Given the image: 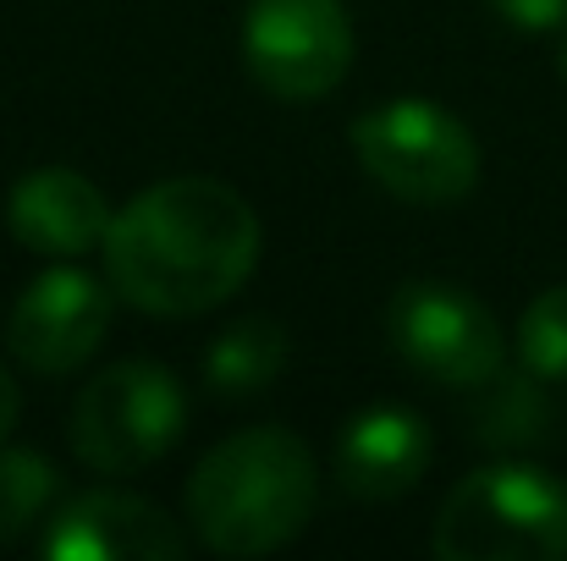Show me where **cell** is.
Returning <instances> with one entry per match:
<instances>
[{
	"label": "cell",
	"instance_id": "obj_1",
	"mask_svg": "<svg viewBox=\"0 0 567 561\" xmlns=\"http://www.w3.org/2000/svg\"><path fill=\"white\" fill-rule=\"evenodd\" d=\"M105 281L122 303L155 320L220 309L259 264V215L215 177L144 187L105 226Z\"/></svg>",
	"mask_w": 567,
	"mask_h": 561
},
{
	"label": "cell",
	"instance_id": "obj_2",
	"mask_svg": "<svg viewBox=\"0 0 567 561\" xmlns=\"http://www.w3.org/2000/svg\"><path fill=\"white\" fill-rule=\"evenodd\" d=\"M315 501V451L281 424L226 435L188 479V523L215 557H270L292 546L309 529Z\"/></svg>",
	"mask_w": 567,
	"mask_h": 561
},
{
	"label": "cell",
	"instance_id": "obj_3",
	"mask_svg": "<svg viewBox=\"0 0 567 561\" xmlns=\"http://www.w3.org/2000/svg\"><path fill=\"white\" fill-rule=\"evenodd\" d=\"M441 561H557L567 557V485L529 463H496L452 485L435 512Z\"/></svg>",
	"mask_w": 567,
	"mask_h": 561
},
{
	"label": "cell",
	"instance_id": "obj_4",
	"mask_svg": "<svg viewBox=\"0 0 567 561\" xmlns=\"http://www.w3.org/2000/svg\"><path fill=\"white\" fill-rule=\"evenodd\" d=\"M353 155L402 204H457L480 183L474 133L435 100H391L359 116Z\"/></svg>",
	"mask_w": 567,
	"mask_h": 561
},
{
	"label": "cell",
	"instance_id": "obj_5",
	"mask_svg": "<svg viewBox=\"0 0 567 561\" xmlns=\"http://www.w3.org/2000/svg\"><path fill=\"white\" fill-rule=\"evenodd\" d=\"M188 424V396L177 374L127 359L100 370L72 402V451L94 474H138L161 463Z\"/></svg>",
	"mask_w": 567,
	"mask_h": 561
},
{
	"label": "cell",
	"instance_id": "obj_6",
	"mask_svg": "<svg viewBox=\"0 0 567 561\" xmlns=\"http://www.w3.org/2000/svg\"><path fill=\"white\" fill-rule=\"evenodd\" d=\"M243 61L276 100H326L353 66V17L342 0H248Z\"/></svg>",
	"mask_w": 567,
	"mask_h": 561
},
{
	"label": "cell",
	"instance_id": "obj_7",
	"mask_svg": "<svg viewBox=\"0 0 567 561\" xmlns=\"http://www.w3.org/2000/svg\"><path fill=\"white\" fill-rule=\"evenodd\" d=\"M385 331L391 347L435 385L480 391L496 370H507V336L468 287L408 281L385 309Z\"/></svg>",
	"mask_w": 567,
	"mask_h": 561
},
{
	"label": "cell",
	"instance_id": "obj_8",
	"mask_svg": "<svg viewBox=\"0 0 567 561\" xmlns=\"http://www.w3.org/2000/svg\"><path fill=\"white\" fill-rule=\"evenodd\" d=\"M111 281H94L78 264H55L39 281L22 287V298L6 314V353L33 374L83 370L105 331H111Z\"/></svg>",
	"mask_w": 567,
	"mask_h": 561
},
{
	"label": "cell",
	"instance_id": "obj_9",
	"mask_svg": "<svg viewBox=\"0 0 567 561\" xmlns=\"http://www.w3.org/2000/svg\"><path fill=\"white\" fill-rule=\"evenodd\" d=\"M39 551L50 561H177L188 551V534L166 507L144 496L89 490L50 518Z\"/></svg>",
	"mask_w": 567,
	"mask_h": 561
},
{
	"label": "cell",
	"instance_id": "obj_10",
	"mask_svg": "<svg viewBox=\"0 0 567 561\" xmlns=\"http://www.w3.org/2000/svg\"><path fill=\"white\" fill-rule=\"evenodd\" d=\"M6 226L11 237L28 248V253H44V259H78L89 253L94 242H105V226H111V204L105 193L89 183L83 172L72 166H44L33 177L11 187L6 198Z\"/></svg>",
	"mask_w": 567,
	"mask_h": 561
},
{
	"label": "cell",
	"instance_id": "obj_11",
	"mask_svg": "<svg viewBox=\"0 0 567 561\" xmlns=\"http://www.w3.org/2000/svg\"><path fill=\"white\" fill-rule=\"evenodd\" d=\"M435 457L430 424L408 407H364L359 418H348L342 440H337V474L342 490L359 501H396L408 496L424 468Z\"/></svg>",
	"mask_w": 567,
	"mask_h": 561
},
{
	"label": "cell",
	"instance_id": "obj_12",
	"mask_svg": "<svg viewBox=\"0 0 567 561\" xmlns=\"http://www.w3.org/2000/svg\"><path fill=\"white\" fill-rule=\"evenodd\" d=\"M563 424L557 402H551V380L518 370H496L485 385H480V402H474V440L485 446H540L551 440Z\"/></svg>",
	"mask_w": 567,
	"mask_h": 561
},
{
	"label": "cell",
	"instance_id": "obj_13",
	"mask_svg": "<svg viewBox=\"0 0 567 561\" xmlns=\"http://www.w3.org/2000/svg\"><path fill=\"white\" fill-rule=\"evenodd\" d=\"M281 364H287V331L276 320H237L209 342L204 380L215 385V396H254L281 374Z\"/></svg>",
	"mask_w": 567,
	"mask_h": 561
},
{
	"label": "cell",
	"instance_id": "obj_14",
	"mask_svg": "<svg viewBox=\"0 0 567 561\" xmlns=\"http://www.w3.org/2000/svg\"><path fill=\"white\" fill-rule=\"evenodd\" d=\"M55 490H61V474L39 451L0 446V546L6 540H22L44 518V507L55 501Z\"/></svg>",
	"mask_w": 567,
	"mask_h": 561
},
{
	"label": "cell",
	"instance_id": "obj_15",
	"mask_svg": "<svg viewBox=\"0 0 567 561\" xmlns=\"http://www.w3.org/2000/svg\"><path fill=\"white\" fill-rule=\"evenodd\" d=\"M513 347H518V364H524L529 374L563 385L567 380V287L540 292V298L524 309Z\"/></svg>",
	"mask_w": 567,
	"mask_h": 561
},
{
	"label": "cell",
	"instance_id": "obj_16",
	"mask_svg": "<svg viewBox=\"0 0 567 561\" xmlns=\"http://www.w3.org/2000/svg\"><path fill=\"white\" fill-rule=\"evenodd\" d=\"M496 17H507L513 28H529V33H557L567 22V0H485Z\"/></svg>",
	"mask_w": 567,
	"mask_h": 561
},
{
	"label": "cell",
	"instance_id": "obj_17",
	"mask_svg": "<svg viewBox=\"0 0 567 561\" xmlns=\"http://www.w3.org/2000/svg\"><path fill=\"white\" fill-rule=\"evenodd\" d=\"M11 424H17V385H11V374L0 370V446H6Z\"/></svg>",
	"mask_w": 567,
	"mask_h": 561
},
{
	"label": "cell",
	"instance_id": "obj_18",
	"mask_svg": "<svg viewBox=\"0 0 567 561\" xmlns=\"http://www.w3.org/2000/svg\"><path fill=\"white\" fill-rule=\"evenodd\" d=\"M557 72H563V77H567V22H563V28H557Z\"/></svg>",
	"mask_w": 567,
	"mask_h": 561
}]
</instances>
